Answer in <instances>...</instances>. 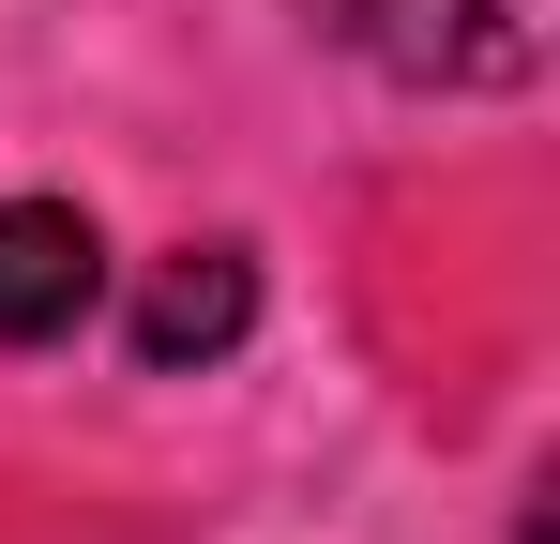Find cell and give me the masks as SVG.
Returning a JSON list of instances; mask_svg holds the SVG:
<instances>
[{"instance_id":"6da1fadb","label":"cell","mask_w":560,"mask_h":544,"mask_svg":"<svg viewBox=\"0 0 560 544\" xmlns=\"http://www.w3.org/2000/svg\"><path fill=\"white\" fill-rule=\"evenodd\" d=\"M318 31L364 46L378 76H409V91H485V76L530 61L515 0H318Z\"/></svg>"},{"instance_id":"7a4b0ae2","label":"cell","mask_w":560,"mask_h":544,"mask_svg":"<svg viewBox=\"0 0 560 544\" xmlns=\"http://www.w3.org/2000/svg\"><path fill=\"white\" fill-rule=\"evenodd\" d=\"M243 333H258V243H167V258L137 272L121 348L152 363V378H212Z\"/></svg>"},{"instance_id":"3957f363","label":"cell","mask_w":560,"mask_h":544,"mask_svg":"<svg viewBox=\"0 0 560 544\" xmlns=\"http://www.w3.org/2000/svg\"><path fill=\"white\" fill-rule=\"evenodd\" d=\"M106 303V227L77 197H0V348H77Z\"/></svg>"},{"instance_id":"277c9868","label":"cell","mask_w":560,"mask_h":544,"mask_svg":"<svg viewBox=\"0 0 560 544\" xmlns=\"http://www.w3.org/2000/svg\"><path fill=\"white\" fill-rule=\"evenodd\" d=\"M515 544H546V499H530V515H515Z\"/></svg>"}]
</instances>
